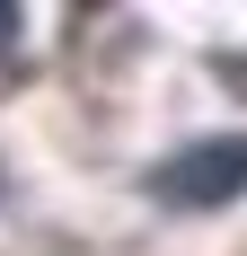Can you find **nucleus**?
I'll list each match as a JSON object with an SVG mask.
<instances>
[{
  "mask_svg": "<svg viewBox=\"0 0 247 256\" xmlns=\"http://www.w3.org/2000/svg\"><path fill=\"white\" fill-rule=\"evenodd\" d=\"M150 194L176 212H221L247 194V132H221V142H186L176 159L150 168Z\"/></svg>",
  "mask_w": 247,
  "mask_h": 256,
  "instance_id": "f257e3e1",
  "label": "nucleus"
},
{
  "mask_svg": "<svg viewBox=\"0 0 247 256\" xmlns=\"http://www.w3.org/2000/svg\"><path fill=\"white\" fill-rule=\"evenodd\" d=\"M18 26H26V9H9V0H0V62L18 53Z\"/></svg>",
  "mask_w": 247,
  "mask_h": 256,
  "instance_id": "f03ea898",
  "label": "nucleus"
}]
</instances>
